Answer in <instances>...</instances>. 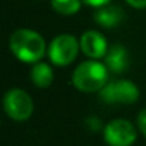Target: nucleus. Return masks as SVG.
<instances>
[{"label":"nucleus","instance_id":"nucleus-11","mask_svg":"<svg viewBox=\"0 0 146 146\" xmlns=\"http://www.w3.org/2000/svg\"><path fill=\"white\" fill-rule=\"evenodd\" d=\"M82 0H52V7L56 13L63 16L76 15L80 10Z\"/></svg>","mask_w":146,"mask_h":146},{"label":"nucleus","instance_id":"nucleus-9","mask_svg":"<svg viewBox=\"0 0 146 146\" xmlns=\"http://www.w3.org/2000/svg\"><path fill=\"white\" fill-rule=\"evenodd\" d=\"M105 64L109 69V72H112V73H116V75L123 73L129 67L127 50L119 43L110 46L105 56Z\"/></svg>","mask_w":146,"mask_h":146},{"label":"nucleus","instance_id":"nucleus-1","mask_svg":"<svg viewBox=\"0 0 146 146\" xmlns=\"http://www.w3.org/2000/svg\"><path fill=\"white\" fill-rule=\"evenodd\" d=\"M9 49L13 56L25 63H37L46 53V42L40 33L32 29H19L9 39Z\"/></svg>","mask_w":146,"mask_h":146},{"label":"nucleus","instance_id":"nucleus-2","mask_svg":"<svg viewBox=\"0 0 146 146\" xmlns=\"http://www.w3.org/2000/svg\"><path fill=\"white\" fill-rule=\"evenodd\" d=\"M108 76H109V69L106 67V64L90 59L80 63L75 69L72 82L78 90L85 93H92V92H100L106 86Z\"/></svg>","mask_w":146,"mask_h":146},{"label":"nucleus","instance_id":"nucleus-6","mask_svg":"<svg viewBox=\"0 0 146 146\" xmlns=\"http://www.w3.org/2000/svg\"><path fill=\"white\" fill-rule=\"evenodd\" d=\"M105 142L109 146H132L136 142V127L126 119L110 120L103 129Z\"/></svg>","mask_w":146,"mask_h":146},{"label":"nucleus","instance_id":"nucleus-8","mask_svg":"<svg viewBox=\"0 0 146 146\" xmlns=\"http://www.w3.org/2000/svg\"><path fill=\"white\" fill-rule=\"evenodd\" d=\"M125 13L122 10V7L116 6V5H106L102 7H98L96 12L93 13V19L95 22L105 29H113L116 26L120 25V22L123 20Z\"/></svg>","mask_w":146,"mask_h":146},{"label":"nucleus","instance_id":"nucleus-7","mask_svg":"<svg viewBox=\"0 0 146 146\" xmlns=\"http://www.w3.org/2000/svg\"><path fill=\"white\" fill-rule=\"evenodd\" d=\"M80 50L85 56L98 60L105 57L109 47L106 37L98 30H86L80 37Z\"/></svg>","mask_w":146,"mask_h":146},{"label":"nucleus","instance_id":"nucleus-13","mask_svg":"<svg viewBox=\"0 0 146 146\" xmlns=\"http://www.w3.org/2000/svg\"><path fill=\"white\" fill-rule=\"evenodd\" d=\"M82 2L85 3V5H88V6H92V7H102V6H106V5H109L112 0H82Z\"/></svg>","mask_w":146,"mask_h":146},{"label":"nucleus","instance_id":"nucleus-14","mask_svg":"<svg viewBox=\"0 0 146 146\" xmlns=\"http://www.w3.org/2000/svg\"><path fill=\"white\" fill-rule=\"evenodd\" d=\"M126 3L135 9H146V0H126Z\"/></svg>","mask_w":146,"mask_h":146},{"label":"nucleus","instance_id":"nucleus-5","mask_svg":"<svg viewBox=\"0 0 146 146\" xmlns=\"http://www.w3.org/2000/svg\"><path fill=\"white\" fill-rule=\"evenodd\" d=\"M3 108L10 119L16 122H25L33 115L35 105L29 93H26L23 89L15 88L6 92L3 98Z\"/></svg>","mask_w":146,"mask_h":146},{"label":"nucleus","instance_id":"nucleus-10","mask_svg":"<svg viewBox=\"0 0 146 146\" xmlns=\"http://www.w3.org/2000/svg\"><path fill=\"white\" fill-rule=\"evenodd\" d=\"M53 79H54L53 69L47 63L37 62L33 64V67L30 70V80L35 86H37L40 89L49 88L53 83Z\"/></svg>","mask_w":146,"mask_h":146},{"label":"nucleus","instance_id":"nucleus-3","mask_svg":"<svg viewBox=\"0 0 146 146\" xmlns=\"http://www.w3.org/2000/svg\"><path fill=\"white\" fill-rule=\"evenodd\" d=\"M80 42L69 33L56 36L47 47L49 59L56 66H67L78 57Z\"/></svg>","mask_w":146,"mask_h":146},{"label":"nucleus","instance_id":"nucleus-12","mask_svg":"<svg viewBox=\"0 0 146 146\" xmlns=\"http://www.w3.org/2000/svg\"><path fill=\"white\" fill-rule=\"evenodd\" d=\"M137 127L142 132V135L146 137V108L142 109L137 115Z\"/></svg>","mask_w":146,"mask_h":146},{"label":"nucleus","instance_id":"nucleus-4","mask_svg":"<svg viewBox=\"0 0 146 146\" xmlns=\"http://www.w3.org/2000/svg\"><path fill=\"white\" fill-rule=\"evenodd\" d=\"M99 98L106 105H132L139 99V89L133 82L122 79L106 83Z\"/></svg>","mask_w":146,"mask_h":146}]
</instances>
